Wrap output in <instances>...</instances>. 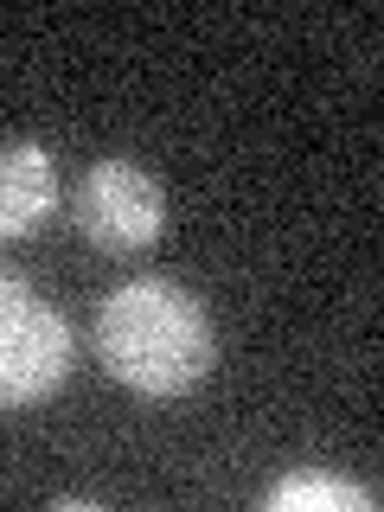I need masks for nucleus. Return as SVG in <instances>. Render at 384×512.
Returning <instances> with one entry per match:
<instances>
[{"label": "nucleus", "mask_w": 384, "mask_h": 512, "mask_svg": "<svg viewBox=\"0 0 384 512\" xmlns=\"http://www.w3.org/2000/svg\"><path fill=\"white\" fill-rule=\"evenodd\" d=\"M269 512H372L378 493L372 487H352V480H333V474H288L263 493Z\"/></svg>", "instance_id": "nucleus-5"}, {"label": "nucleus", "mask_w": 384, "mask_h": 512, "mask_svg": "<svg viewBox=\"0 0 384 512\" xmlns=\"http://www.w3.org/2000/svg\"><path fill=\"white\" fill-rule=\"evenodd\" d=\"M52 199H58L52 148H39V141H7V148H0V244L26 237L32 224L52 212Z\"/></svg>", "instance_id": "nucleus-4"}, {"label": "nucleus", "mask_w": 384, "mask_h": 512, "mask_svg": "<svg viewBox=\"0 0 384 512\" xmlns=\"http://www.w3.org/2000/svg\"><path fill=\"white\" fill-rule=\"evenodd\" d=\"M96 352L128 391L141 397H180L192 391L218 359V333L199 295H186L180 282H122L116 295H103L96 308Z\"/></svg>", "instance_id": "nucleus-1"}, {"label": "nucleus", "mask_w": 384, "mask_h": 512, "mask_svg": "<svg viewBox=\"0 0 384 512\" xmlns=\"http://www.w3.org/2000/svg\"><path fill=\"white\" fill-rule=\"evenodd\" d=\"M71 218L96 250H141L167 224V192L135 160H96L71 192Z\"/></svg>", "instance_id": "nucleus-3"}, {"label": "nucleus", "mask_w": 384, "mask_h": 512, "mask_svg": "<svg viewBox=\"0 0 384 512\" xmlns=\"http://www.w3.org/2000/svg\"><path fill=\"white\" fill-rule=\"evenodd\" d=\"M71 372V320L0 263V410L52 397Z\"/></svg>", "instance_id": "nucleus-2"}]
</instances>
